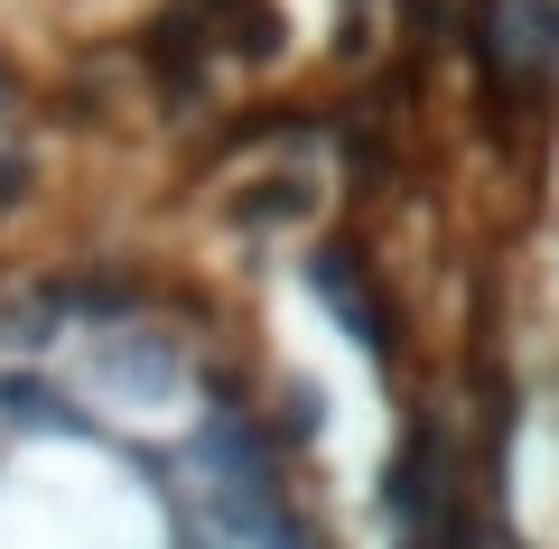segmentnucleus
I'll use <instances>...</instances> for the list:
<instances>
[{
  "label": "nucleus",
  "instance_id": "nucleus-1",
  "mask_svg": "<svg viewBox=\"0 0 559 549\" xmlns=\"http://www.w3.org/2000/svg\"><path fill=\"white\" fill-rule=\"evenodd\" d=\"M150 493L94 447H38L0 493V549H150Z\"/></svg>",
  "mask_w": 559,
  "mask_h": 549
}]
</instances>
